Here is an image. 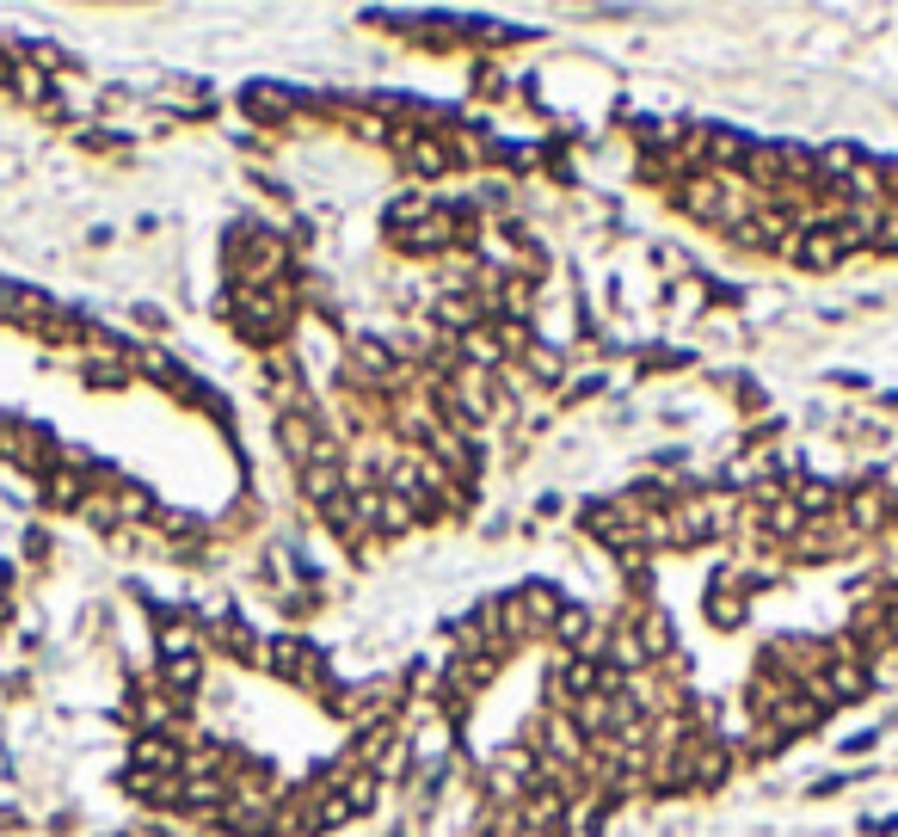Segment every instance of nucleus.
<instances>
[{
  "label": "nucleus",
  "instance_id": "nucleus-1",
  "mask_svg": "<svg viewBox=\"0 0 898 837\" xmlns=\"http://www.w3.org/2000/svg\"><path fill=\"white\" fill-rule=\"evenodd\" d=\"M296 308H302V277H284V284H265V289H229L222 315L234 320V332H241L246 346L277 351V346H289Z\"/></svg>",
  "mask_w": 898,
  "mask_h": 837
},
{
  "label": "nucleus",
  "instance_id": "nucleus-7",
  "mask_svg": "<svg viewBox=\"0 0 898 837\" xmlns=\"http://www.w3.org/2000/svg\"><path fill=\"white\" fill-rule=\"evenodd\" d=\"M241 112L253 117V130H284L302 117V93L284 81H246L241 87Z\"/></svg>",
  "mask_w": 898,
  "mask_h": 837
},
{
  "label": "nucleus",
  "instance_id": "nucleus-8",
  "mask_svg": "<svg viewBox=\"0 0 898 837\" xmlns=\"http://www.w3.org/2000/svg\"><path fill=\"white\" fill-rule=\"evenodd\" d=\"M849 530L868 542V536H886L892 530V492H886V480H856V487L843 492V511H837Z\"/></svg>",
  "mask_w": 898,
  "mask_h": 837
},
{
  "label": "nucleus",
  "instance_id": "nucleus-3",
  "mask_svg": "<svg viewBox=\"0 0 898 837\" xmlns=\"http://www.w3.org/2000/svg\"><path fill=\"white\" fill-rule=\"evenodd\" d=\"M265 671H272L277 684H289V690H308L327 702L332 678H327V659H320V647L302 635H272L265 640Z\"/></svg>",
  "mask_w": 898,
  "mask_h": 837
},
{
  "label": "nucleus",
  "instance_id": "nucleus-17",
  "mask_svg": "<svg viewBox=\"0 0 898 837\" xmlns=\"http://www.w3.org/2000/svg\"><path fill=\"white\" fill-rule=\"evenodd\" d=\"M751 136L739 130H708V173H744V160H751Z\"/></svg>",
  "mask_w": 898,
  "mask_h": 837
},
{
  "label": "nucleus",
  "instance_id": "nucleus-16",
  "mask_svg": "<svg viewBox=\"0 0 898 837\" xmlns=\"http://www.w3.org/2000/svg\"><path fill=\"white\" fill-rule=\"evenodd\" d=\"M788 499L800 506V518H806V523L837 518V511H843V487H837V480H788Z\"/></svg>",
  "mask_w": 898,
  "mask_h": 837
},
{
  "label": "nucleus",
  "instance_id": "nucleus-6",
  "mask_svg": "<svg viewBox=\"0 0 898 837\" xmlns=\"http://www.w3.org/2000/svg\"><path fill=\"white\" fill-rule=\"evenodd\" d=\"M56 296L38 284H19V277H0V327H25V332H43L56 320Z\"/></svg>",
  "mask_w": 898,
  "mask_h": 837
},
{
  "label": "nucleus",
  "instance_id": "nucleus-12",
  "mask_svg": "<svg viewBox=\"0 0 898 837\" xmlns=\"http://www.w3.org/2000/svg\"><path fill=\"white\" fill-rule=\"evenodd\" d=\"M155 659H210L203 653V622L186 616V610H167V616H155Z\"/></svg>",
  "mask_w": 898,
  "mask_h": 837
},
{
  "label": "nucleus",
  "instance_id": "nucleus-13",
  "mask_svg": "<svg viewBox=\"0 0 898 837\" xmlns=\"http://www.w3.org/2000/svg\"><path fill=\"white\" fill-rule=\"evenodd\" d=\"M129 770H136V776H186V745L172 733H136Z\"/></svg>",
  "mask_w": 898,
  "mask_h": 837
},
{
  "label": "nucleus",
  "instance_id": "nucleus-9",
  "mask_svg": "<svg viewBox=\"0 0 898 837\" xmlns=\"http://www.w3.org/2000/svg\"><path fill=\"white\" fill-rule=\"evenodd\" d=\"M849 549H862V536L849 530L843 518H818V523H806V530L788 542V561H806V566H813V561H843Z\"/></svg>",
  "mask_w": 898,
  "mask_h": 837
},
{
  "label": "nucleus",
  "instance_id": "nucleus-22",
  "mask_svg": "<svg viewBox=\"0 0 898 837\" xmlns=\"http://www.w3.org/2000/svg\"><path fill=\"white\" fill-rule=\"evenodd\" d=\"M25 554H31V561H43V554H50V536L31 530V536H25Z\"/></svg>",
  "mask_w": 898,
  "mask_h": 837
},
{
  "label": "nucleus",
  "instance_id": "nucleus-18",
  "mask_svg": "<svg viewBox=\"0 0 898 837\" xmlns=\"http://www.w3.org/2000/svg\"><path fill=\"white\" fill-rule=\"evenodd\" d=\"M701 610H708V622L714 628H744V616H751V597L744 592H732V585H708V597H701Z\"/></svg>",
  "mask_w": 898,
  "mask_h": 837
},
{
  "label": "nucleus",
  "instance_id": "nucleus-14",
  "mask_svg": "<svg viewBox=\"0 0 898 837\" xmlns=\"http://www.w3.org/2000/svg\"><path fill=\"white\" fill-rule=\"evenodd\" d=\"M327 432H332V425H327V418H320V413H302V418H277V449H284V456H289V468H296V475H302V468L314 463V449H320V437H327Z\"/></svg>",
  "mask_w": 898,
  "mask_h": 837
},
{
  "label": "nucleus",
  "instance_id": "nucleus-15",
  "mask_svg": "<svg viewBox=\"0 0 898 837\" xmlns=\"http://www.w3.org/2000/svg\"><path fill=\"white\" fill-rule=\"evenodd\" d=\"M179 721H186V702L160 690V678L136 684V727H142V733H172Z\"/></svg>",
  "mask_w": 898,
  "mask_h": 837
},
{
  "label": "nucleus",
  "instance_id": "nucleus-19",
  "mask_svg": "<svg viewBox=\"0 0 898 837\" xmlns=\"http://www.w3.org/2000/svg\"><path fill=\"white\" fill-rule=\"evenodd\" d=\"M203 671H210V659H167V665H155L160 690L179 696V702H186L191 690H203Z\"/></svg>",
  "mask_w": 898,
  "mask_h": 837
},
{
  "label": "nucleus",
  "instance_id": "nucleus-11",
  "mask_svg": "<svg viewBox=\"0 0 898 837\" xmlns=\"http://www.w3.org/2000/svg\"><path fill=\"white\" fill-rule=\"evenodd\" d=\"M203 653H222V659H234V665H265V640L246 628L234 610H222L215 622H203Z\"/></svg>",
  "mask_w": 898,
  "mask_h": 837
},
{
  "label": "nucleus",
  "instance_id": "nucleus-21",
  "mask_svg": "<svg viewBox=\"0 0 898 837\" xmlns=\"http://www.w3.org/2000/svg\"><path fill=\"white\" fill-rule=\"evenodd\" d=\"M732 394H739V406H744V413H757V406H763V389H757V382H739Z\"/></svg>",
  "mask_w": 898,
  "mask_h": 837
},
{
  "label": "nucleus",
  "instance_id": "nucleus-4",
  "mask_svg": "<svg viewBox=\"0 0 898 837\" xmlns=\"http://www.w3.org/2000/svg\"><path fill=\"white\" fill-rule=\"evenodd\" d=\"M394 160H400V179H413V186H437V179L456 173V155H450V136L443 130H406V124H394Z\"/></svg>",
  "mask_w": 898,
  "mask_h": 837
},
{
  "label": "nucleus",
  "instance_id": "nucleus-5",
  "mask_svg": "<svg viewBox=\"0 0 898 837\" xmlns=\"http://www.w3.org/2000/svg\"><path fill=\"white\" fill-rule=\"evenodd\" d=\"M0 463L43 480L62 463V444L50 437V425H38V418H0Z\"/></svg>",
  "mask_w": 898,
  "mask_h": 837
},
{
  "label": "nucleus",
  "instance_id": "nucleus-2",
  "mask_svg": "<svg viewBox=\"0 0 898 837\" xmlns=\"http://www.w3.org/2000/svg\"><path fill=\"white\" fill-rule=\"evenodd\" d=\"M670 210H684L689 222H701V229H744V222L757 216V198L751 186H744L739 173H696L684 179V186H670Z\"/></svg>",
  "mask_w": 898,
  "mask_h": 837
},
{
  "label": "nucleus",
  "instance_id": "nucleus-10",
  "mask_svg": "<svg viewBox=\"0 0 898 837\" xmlns=\"http://www.w3.org/2000/svg\"><path fill=\"white\" fill-rule=\"evenodd\" d=\"M788 259H794L800 272H843V265L856 259V246H849V234L813 222V229H800V241H794V253H788Z\"/></svg>",
  "mask_w": 898,
  "mask_h": 837
},
{
  "label": "nucleus",
  "instance_id": "nucleus-20",
  "mask_svg": "<svg viewBox=\"0 0 898 837\" xmlns=\"http://www.w3.org/2000/svg\"><path fill=\"white\" fill-rule=\"evenodd\" d=\"M524 370H529V382H542V389H560V382H567V363H560V351H529L524 358Z\"/></svg>",
  "mask_w": 898,
  "mask_h": 837
}]
</instances>
